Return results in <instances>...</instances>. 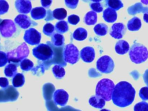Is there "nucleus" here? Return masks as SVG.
Returning <instances> with one entry per match:
<instances>
[{
    "label": "nucleus",
    "instance_id": "obj_4",
    "mask_svg": "<svg viewBox=\"0 0 148 111\" xmlns=\"http://www.w3.org/2000/svg\"><path fill=\"white\" fill-rule=\"evenodd\" d=\"M29 49L25 43H22L17 48L7 53L8 62L18 63L21 62L29 55Z\"/></svg>",
    "mask_w": 148,
    "mask_h": 111
},
{
    "label": "nucleus",
    "instance_id": "obj_29",
    "mask_svg": "<svg viewBox=\"0 0 148 111\" xmlns=\"http://www.w3.org/2000/svg\"><path fill=\"white\" fill-rule=\"evenodd\" d=\"M20 66L22 70L27 71L31 70L32 68L34 66V63L31 60L28 59H24L21 61Z\"/></svg>",
    "mask_w": 148,
    "mask_h": 111
},
{
    "label": "nucleus",
    "instance_id": "obj_5",
    "mask_svg": "<svg viewBox=\"0 0 148 111\" xmlns=\"http://www.w3.org/2000/svg\"><path fill=\"white\" fill-rule=\"evenodd\" d=\"M33 55L40 60L50 59L53 56V51L51 47L46 44H40L32 49Z\"/></svg>",
    "mask_w": 148,
    "mask_h": 111
},
{
    "label": "nucleus",
    "instance_id": "obj_33",
    "mask_svg": "<svg viewBox=\"0 0 148 111\" xmlns=\"http://www.w3.org/2000/svg\"><path fill=\"white\" fill-rule=\"evenodd\" d=\"M139 95L140 98L143 100H148V87L145 86L142 87L139 92Z\"/></svg>",
    "mask_w": 148,
    "mask_h": 111
},
{
    "label": "nucleus",
    "instance_id": "obj_31",
    "mask_svg": "<svg viewBox=\"0 0 148 111\" xmlns=\"http://www.w3.org/2000/svg\"><path fill=\"white\" fill-rule=\"evenodd\" d=\"M54 32V26L51 23H46L43 28V32L48 36H51Z\"/></svg>",
    "mask_w": 148,
    "mask_h": 111
},
{
    "label": "nucleus",
    "instance_id": "obj_15",
    "mask_svg": "<svg viewBox=\"0 0 148 111\" xmlns=\"http://www.w3.org/2000/svg\"><path fill=\"white\" fill-rule=\"evenodd\" d=\"M103 18L104 20L107 22H114L116 21L117 18V12L115 10L110 7H108L103 10Z\"/></svg>",
    "mask_w": 148,
    "mask_h": 111
},
{
    "label": "nucleus",
    "instance_id": "obj_13",
    "mask_svg": "<svg viewBox=\"0 0 148 111\" xmlns=\"http://www.w3.org/2000/svg\"><path fill=\"white\" fill-rule=\"evenodd\" d=\"M81 59L86 63L92 62L95 58V50L91 47H86L80 51Z\"/></svg>",
    "mask_w": 148,
    "mask_h": 111
},
{
    "label": "nucleus",
    "instance_id": "obj_43",
    "mask_svg": "<svg viewBox=\"0 0 148 111\" xmlns=\"http://www.w3.org/2000/svg\"><path fill=\"white\" fill-rule=\"evenodd\" d=\"M90 1L92 2H99L102 0H90Z\"/></svg>",
    "mask_w": 148,
    "mask_h": 111
},
{
    "label": "nucleus",
    "instance_id": "obj_21",
    "mask_svg": "<svg viewBox=\"0 0 148 111\" xmlns=\"http://www.w3.org/2000/svg\"><path fill=\"white\" fill-rule=\"evenodd\" d=\"M72 36L76 40L82 41L87 38V32L83 28H78L74 31Z\"/></svg>",
    "mask_w": 148,
    "mask_h": 111
},
{
    "label": "nucleus",
    "instance_id": "obj_35",
    "mask_svg": "<svg viewBox=\"0 0 148 111\" xmlns=\"http://www.w3.org/2000/svg\"><path fill=\"white\" fill-rule=\"evenodd\" d=\"M90 6L92 11L97 13H100L103 10V6L99 2H93L90 3Z\"/></svg>",
    "mask_w": 148,
    "mask_h": 111
},
{
    "label": "nucleus",
    "instance_id": "obj_19",
    "mask_svg": "<svg viewBox=\"0 0 148 111\" xmlns=\"http://www.w3.org/2000/svg\"><path fill=\"white\" fill-rule=\"evenodd\" d=\"M142 25L140 20L137 17H134L128 21L127 29L131 31H136L140 29Z\"/></svg>",
    "mask_w": 148,
    "mask_h": 111
},
{
    "label": "nucleus",
    "instance_id": "obj_12",
    "mask_svg": "<svg viewBox=\"0 0 148 111\" xmlns=\"http://www.w3.org/2000/svg\"><path fill=\"white\" fill-rule=\"evenodd\" d=\"M15 7L17 11L23 14H28L31 11L32 4L29 0H16Z\"/></svg>",
    "mask_w": 148,
    "mask_h": 111
},
{
    "label": "nucleus",
    "instance_id": "obj_1",
    "mask_svg": "<svg viewBox=\"0 0 148 111\" xmlns=\"http://www.w3.org/2000/svg\"><path fill=\"white\" fill-rule=\"evenodd\" d=\"M135 93V89L130 83L127 81H121L114 86L112 99L116 106L124 108L133 102Z\"/></svg>",
    "mask_w": 148,
    "mask_h": 111
},
{
    "label": "nucleus",
    "instance_id": "obj_39",
    "mask_svg": "<svg viewBox=\"0 0 148 111\" xmlns=\"http://www.w3.org/2000/svg\"><path fill=\"white\" fill-rule=\"evenodd\" d=\"M0 86L3 89H5L9 86V81L6 78L0 77Z\"/></svg>",
    "mask_w": 148,
    "mask_h": 111
},
{
    "label": "nucleus",
    "instance_id": "obj_40",
    "mask_svg": "<svg viewBox=\"0 0 148 111\" xmlns=\"http://www.w3.org/2000/svg\"><path fill=\"white\" fill-rule=\"evenodd\" d=\"M40 2L43 7L49 8L52 3V0H40Z\"/></svg>",
    "mask_w": 148,
    "mask_h": 111
},
{
    "label": "nucleus",
    "instance_id": "obj_41",
    "mask_svg": "<svg viewBox=\"0 0 148 111\" xmlns=\"http://www.w3.org/2000/svg\"><path fill=\"white\" fill-rule=\"evenodd\" d=\"M143 20L146 22L148 23V10L146 11L144 14H143Z\"/></svg>",
    "mask_w": 148,
    "mask_h": 111
},
{
    "label": "nucleus",
    "instance_id": "obj_3",
    "mask_svg": "<svg viewBox=\"0 0 148 111\" xmlns=\"http://www.w3.org/2000/svg\"><path fill=\"white\" fill-rule=\"evenodd\" d=\"M129 56L133 63H142L148 58V49L145 45L138 43H135L130 49Z\"/></svg>",
    "mask_w": 148,
    "mask_h": 111
},
{
    "label": "nucleus",
    "instance_id": "obj_16",
    "mask_svg": "<svg viewBox=\"0 0 148 111\" xmlns=\"http://www.w3.org/2000/svg\"><path fill=\"white\" fill-rule=\"evenodd\" d=\"M114 49L117 53L120 55H124L129 51L130 45L125 40H120L116 43Z\"/></svg>",
    "mask_w": 148,
    "mask_h": 111
},
{
    "label": "nucleus",
    "instance_id": "obj_9",
    "mask_svg": "<svg viewBox=\"0 0 148 111\" xmlns=\"http://www.w3.org/2000/svg\"><path fill=\"white\" fill-rule=\"evenodd\" d=\"M16 31L15 24L11 20L5 19L0 23V33L3 37H11Z\"/></svg>",
    "mask_w": 148,
    "mask_h": 111
},
{
    "label": "nucleus",
    "instance_id": "obj_30",
    "mask_svg": "<svg viewBox=\"0 0 148 111\" xmlns=\"http://www.w3.org/2000/svg\"><path fill=\"white\" fill-rule=\"evenodd\" d=\"M108 6L116 10H118L123 7V3L120 0H108L107 1Z\"/></svg>",
    "mask_w": 148,
    "mask_h": 111
},
{
    "label": "nucleus",
    "instance_id": "obj_6",
    "mask_svg": "<svg viewBox=\"0 0 148 111\" xmlns=\"http://www.w3.org/2000/svg\"><path fill=\"white\" fill-rule=\"evenodd\" d=\"M63 56L66 62L73 64L79 59V51L75 45L68 44L64 48Z\"/></svg>",
    "mask_w": 148,
    "mask_h": 111
},
{
    "label": "nucleus",
    "instance_id": "obj_25",
    "mask_svg": "<svg viewBox=\"0 0 148 111\" xmlns=\"http://www.w3.org/2000/svg\"><path fill=\"white\" fill-rule=\"evenodd\" d=\"M65 39L62 35L60 33H55L51 37L52 44L56 47L62 46L64 44Z\"/></svg>",
    "mask_w": 148,
    "mask_h": 111
},
{
    "label": "nucleus",
    "instance_id": "obj_38",
    "mask_svg": "<svg viewBox=\"0 0 148 111\" xmlns=\"http://www.w3.org/2000/svg\"><path fill=\"white\" fill-rule=\"evenodd\" d=\"M79 0H65L66 6L70 9H75L78 4Z\"/></svg>",
    "mask_w": 148,
    "mask_h": 111
},
{
    "label": "nucleus",
    "instance_id": "obj_8",
    "mask_svg": "<svg viewBox=\"0 0 148 111\" xmlns=\"http://www.w3.org/2000/svg\"><path fill=\"white\" fill-rule=\"evenodd\" d=\"M24 40L25 43L32 45L38 44L40 42L41 33L35 28H29L25 30Z\"/></svg>",
    "mask_w": 148,
    "mask_h": 111
},
{
    "label": "nucleus",
    "instance_id": "obj_37",
    "mask_svg": "<svg viewBox=\"0 0 148 111\" xmlns=\"http://www.w3.org/2000/svg\"><path fill=\"white\" fill-rule=\"evenodd\" d=\"M80 21V18L76 14H72L68 16V21L72 25H76Z\"/></svg>",
    "mask_w": 148,
    "mask_h": 111
},
{
    "label": "nucleus",
    "instance_id": "obj_32",
    "mask_svg": "<svg viewBox=\"0 0 148 111\" xmlns=\"http://www.w3.org/2000/svg\"><path fill=\"white\" fill-rule=\"evenodd\" d=\"M134 111H148V103L142 101L136 104L134 107Z\"/></svg>",
    "mask_w": 148,
    "mask_h": 111
},
{
    "label": "nucleus",
    "instance_id": "obj_42",
    "mask_svg": "<svg viewBox=\"0 0 148 111\" xmlns=\"http://www.w3.org/2000/svg\"><path fill=\"white\" fill-rule=\"evenodd\" d=\"M141 2L145 5H148V0H140Z\"/></svg>",
    "mask_w": 148,
    "mask_h": 111
},
{
    "label": "nucleus",
    "instance_id": "obj_44",
    "mask_svg": "<svg viewBox=\"0 0 148 111\" xmlns=\"http://www.w3.org/2000/svg\"><path fill=\"white\" fill-rule=\"evenodd\" d=\"M100 111H110V110L109 109H102Z\"/></svg>",
    "mask_w": 148,
    "mask_h": 111
},
{
    "label": "nucleus",
    "instance_id": "obj_27",
    "mask_svg": "<svg viewBox=\"0 0 148 111\" xmlns=\"http://www.w3.org/2000/svg\"><path fill=\"white\" fill-rule=\"evenodd\" d=\"M55 28L57 32L60 33H64L67 32L69 29V26L67 24V22L65 21L62 20L57 22L55 25Z\"/></svg>",
    "mask_w": 148,
    "mask_h": 111
},
{
    "label": "nucleus",
    "instance_id": "obj_14",
    "mask_svg": "<svg viewBox=\"0 0 148 111\" xmlns=\"http://www.w3.org/2000/svg\"><path fill=\"white\" fill-rule=\"evenodd\" d=\"M15 22L21 28L27 29L31 25L29 18L25 14H18L14 18Z\"/></svg>",
    "mask_w": 148,
    "mask_h": 111
},
{
    "label": "nucleus",
    "instance_id": "obj_11",
    "mask_svg": "<svg viewBox=\"0 0 148 111\" xmlns=\"http://www.w3.org/2000/svg\"><path fill=\"white\" fill-rule=\"evenodd\" d=\"M125 32V26L122 22L114 23L111 27L110 35L116 39H120L123 37Z\"/></svg>",
    "mask_w": 148,
    "mask_h": 111
},
{
    "label": "nucleus",
    "instance_id": "obj_10",
    "mask_svg": "<svg viewBox=\"0 0 148 111\" xmlns=\"http://www.w3.org/2000/svg\"><path fill=\"white\" fill-rule=\"evenodd\" d=\"M69 95L68 93L63 89L56 90L53 95V99L56 105L64 106L68 101Z\"/></svg>",
    "mask_w": 148,
    "mask_h": 111
},
{
    "label": "nucleus",
    "instance_id": "obj_24",
    "mask_svg": "<svg viewBox=\"0 0 148 111\" xmlns=\"http://www.w3.org/2000/svg\"><path fill=\"white\" fill-rule=\"evenodd\" d=\"M25 82V78L23 74L17 73L12 79V84L14 87L22 86Z\"/></svg>",
    "mask_w": 148,
    "mask_h": 111
},
{
    "label": "nucleus",
    "instance_id": "obj_2",
    "mask_svg": "<svg viewBox=\"0 0 148 111\" xmlns=\"http://www.w3.org/2000/svg\"><path fill=\"white\" fill-rule=\"evenodd\" d=\"M114 86V83L112 80L108 78L102 79L97 84L95 94L105 101H109L112 99Z\"/></svg>",
    "mask_w": 148,
    "mask_h": 111
},
{
    "label": "nucleus",
    "instance_id": "obj_28",
    "mask_svg": "<svg viewBox=\"0 0 148 111\" xmlns=\"http://www.w3.org/2000/svg\"><path fill=\"white\" fill-rule=\"evenodd\" d=\"M52 71L55 77L58 79L63 78L65 74V71L64 68L60 65H55L52 68Z\"/></svg>",
    "mask_w": 148,
    "mask_h": 111
},
{
    "label": "nucleus",
    "instance_id": "obj_26",
    "mask_svg": "<svg viewBox=\"0 0 148 111\" xmlns=\"http://www.w3.org/2000/svg\"><path fill=\"white\" fill-rule=\"evenodd\" d=\"M66 15V10L64 8H57L53 11V17L57 20H64Z\"/></svg>",
    "mask_w": 148,
    "mask_h": 111
},
{
    "label": "nucleus",
    "instance_id": "obj_17",
    "mask_svg": "<svg viewBox=\"0 0 148 111\" xmlns=\"http://www.w3.org/2000/svg\"><path fill=\"white\" fill-rule=\"evenodd\" d=\"M88 102L92 107L99 109H102L105 105V100L97 95L91 96L88 100Z\"/></svg>",
    "mask_w": 148,
    "mask_h": 111
},
{
    "label": "nucleus",
    "instance_id": "obj_22",
    "mask_svg": "<svg viewBox=\"0 0 148 111\" xmlns=\"http://www.w3.org/2000/svg\"><path fill=\"white\" fill-rule=\"evenodd\" d=\"M94 31L98 36H105L108 33V26L103 23H99L94 26Z\"/></svg>",
    "mask_w": 148,
    "mask_h": 111
},
{
    "label": "nucleus",
    "instance_id": "obj_20",
    "mask_svg": "<svg viewBox=\"0 0 148 111\" xmlns=\"http://www.w3.org/2000/svg\"><path fill=\"white\" fill-rule=\"evenodd\" d=\"M97 21V14L94 11L87 12L84 18V22L88 25H94Z\"/></svg>",
    "mask_w": 148,
    "mask_h": 111
},
{
    "label": "nucleus",
    "instance_id": "obj_36",
    "mask_svg": "<svg viewBox=\"0 0 148 111\" xmlns=\"http://www.w3.org/2000/svg\"><path fill=\"white\" fill-rule=\"evenodd\" d=\"M8 62L7 53L0 51V67L6 65Z\"/></svg>",
    "mask_w": 148,
    "mask_h": 111
},
{
    "label": "nucleus",
    "instance_id": "obj_18",
    "mask_svg": "<svg viewBox=\"0 0 148 111\" xmlns=\"http://www.w3.org/2000/svg\"><path fill=\"white\" fill-rule=\"evenodd\" d=\"M46 10L43 7H36L31 11V16L34 20H40L45 17Z\"/></svg>",
    "mask_w": 148,
    "mask_h": 111
},
{
    "label": "nucleus",
    "instance_id": "obj_7",
    "mask_svg": "<svg viewBox=\"0 0 148 111\" xmlns=\"http://www.w3.org/2000/svg\"><path fill=\"white\" fill-rule=\"evenodd\" d=\"M96 66L97 70L101 72L109 74L113 71L114 68V63L109 56L104 55L98 59Z\"/></svg>",
    "mask_w": 148,
    "mask_h": 111
},
{
    "label": "nucleus",
    "instance_id": "obj_23",
    "mask_svg": "<svg viewBox=\"0 0 148 111\" xmlns=\"http://www.w3.org/2000/svg\"><path fill=\"white\" fill-rule=\"evenodd\" d=\"M17 66L13 63L8 64L5 68L4 73L8 77H13L17 74Z\"/></svg>",
    "mask_w": 148,
    "mask_h": 111
},
{
    "label": "nucleus",
    "instance_id": "obj_34",
    "mask_svg": "<svg viewBox=\"0 0 148 111\" xmlns=\"http://www.w3.org/2000/svg\"><path fill=\"white\" fill-rule=\"evenodd\" d=\"M9 4L5 0H0V15L6 13L9 10Z\"/></svg>",
    "mask_w": 148,
    "mask_h": 111
}]
</instances>
